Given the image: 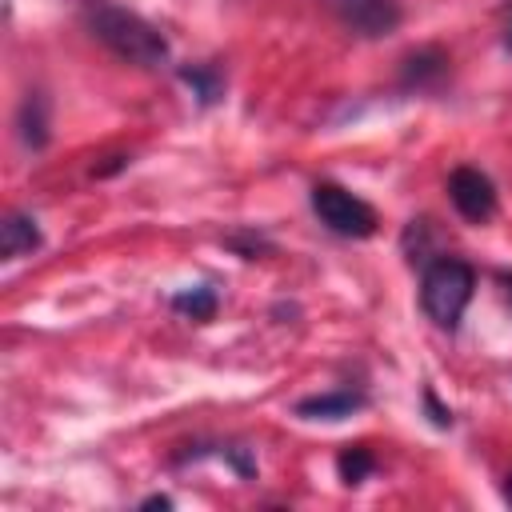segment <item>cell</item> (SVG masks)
I'll list each match as a JSON object with an SVG mask.
<instances>
[{
  "instance_id": "1",
  "label": "cell",
  "mask_w": 512,
  "mask_h": 512,
  "mask_svg": "<svg viewBox=\"0 0 512 512\" xmlns=\"http://www.w3.org/2000/svg\"><path fill=\"white\" fill-rule=\"evenodd\" d=\"M80 20L104 48H112L128 64L156 68V64L168 60V40L160 36V28L148 24L140 12L116 4V0H84L80 4Z\"/></svg>"
},
{
  "instance_id": "2",
  "label": "cell",
  "mask_w": 512,
  "mask_h": 512,
  "mask_svg": "<svg viewBox=\"0 0 512 512\" xmlns=\"http://www.w3.org/2000/svg\"><path fill=\"white\" fill-rule=\"evenodd\" d=\"M472 288H476L472 268L456 256H444V260L428 264V272L420 280V304L440 328H456V320L464 316V308L472 300Z\"/></svg>"
},
{
  "instance_id": "3",
  "label": "cell",
  "mask_w": 512,
  "mask_h": 512,
  "mask_svg": "<svg viewBox=\"0 0 512 512\" xmlns=\"http://www.w3.org/2000/svg\"><path fill=\"white\" fill-rule=\"evenodd\" d=\"M312 208L320 216L324 228H332L336 236H372L376 232V212L368 200H360L356 192L340 188V184H316L312 188Z\"/></svg>"
},
{
  "instance_id": "4",
  "label": "cell",
  "mask_w": 512,
  "mask_h": 512,
  "mask_svg": "<svg viewBox=\"0 0 512 512\" xmlns=\"http://www.w3.org/2000/svg\"><path fill=\"white\" fill-rule=\"evenodd\" d=\"M448 196H452L456 212H460L464 220H472V224H484V220L496 216V188H492V180H488L480 168H472V164H464V168H456V172L448 176Z\"/></svg>"
},
{
  "instance_id": "5",
  "label": "cell",
  "mask_w": 512,
  "mask_h": 512,
  "mask_svg": "<svg viewBox=\"0 0 512 512\" xmlns=\"http://www.w3.org/2000/svg\"><path fill=\"white\" fill-rule=\"evenodd\" d=\"M340 16L360 36H388L400 24L396 0H340Z\"/></svg>"
},
{
  "instance_id": "6",
  "label": "cell",
  "mask_w": 512,
  "mask_h": 512,
  "mask_svg": "<svg viewBox=\"0 0 512 512\" xmlns=\"http://www.w3.org/2000/svg\"><path fill=\"white\" fill-rule=\"evenodd\" d=\"M32 248H40V228H36V220L12 212V216L0 224V252H4V260H20V256H28Z\"/></svg>"
},
{
  "instance_id": "7",
  "label": "cell",
  "mask_w": 512,
  "mask_h": 512,
  "mask_svg": "<svg viewBox=\"0 0 512 512\" xmlns=\"http://www.w3.org/2000/svg\"><path fill=\"white\" fill-rule=\"evenodd\" d=\"M360 404H364V396H356V392H324V396L300 400L296 412L308 420H340V416H352Z\"/></svg>"
},
{
  "instance_id": "8",
  "label": "cell",
  "mask_w": 512,
  "mask_h": 512,
  "mask_svg": "<svg viewBox=\"0 0 512 512\" xmlns=\"http://www.w3.org/2000/svg\"><path fill=\"white\" fill-rule=\"evenodd\" d=\"M172 304H176L180 312H188L192 320H208V316L216 312V296H212V288H192V292H180Z\"/></svg>"
},
{
  "instance_id": "9",
  "label": "cell",
  "mask_w": 512,
  "mask_h": 512,
  "mask_svg": "<svg viewBox=\"0 0 512 512\" xmlns=\"http://www.w3.org/2000/svg\"><path fill=\"white\" fill-rule=\"evenodd\" d=\"M20 128H24V140L32 144V148H40L44 144V104L32 96V100H24V112H20Z\"/></svg>"
},
{
  "instance_id": "10",
  "label": "cell",
  "mask_w": 512,
  "mask_h": 512,
  "mask_svg": "<svg viewBox=\"0 0 512 512\" xmlns=\"http://www.w3.org/2000/svg\"><path fill=\"white\" fill-rule=\"evenodd\" d=\"M368 472H372V452H368V448H352V452L340 456V476H344L348 484H360Z\"/></svg>"
},
{
  "instance_id": "11",
  "label": "cell",
  "mask_w": 512,
  "mask_h": 512,
  "mask_svg": "<svg viewBox=\"0 0 512 512\" xmlns=\"http://www.w3.org/2000/svg\"><path fill=\"white\" fill-rule=\"evenodd\" d=\"M440 64H444V60H440V52H420V56H412V60H408V68H404V72H408V80H416V84H420L424 76L440 72Z\"/></svg>"
},
{
  "instance_id": "12",
  "label": "cell",
  "mask_w": 512,
  "mask_h": 512,
  "mask_svg": "<svg viewBox=\"0 0 512 512\" xmlns=\"http://www.w3.org/2000/svg\"><path fill=\"white\" fill-rule=\"evenodd\" d=\"M184 80H188V84H196L204 100H212V96H216V80H212L208 72H184Z\"/></svg>"
},
{
  "instance_id": "13",
  "label": "cell",
  "mask_w": 512,
  "mask_h": 512,
  "mask_svg": "<svg viewBox=\"0 0 512 512\" xmlns=\"http://www.w3.org/2000/svg\"><path fill=\"white\" fill-rule=\"evenodd\" d=\"M508 500H512V476H508Z\"/></svg>"
},
{
  "instance_id": "14",
  "label": "cell",
  "mask_w": 512,
  "mask_h": 512,
  "mask_svg": "<svg viewBox=\"0 0 512 512\" xmlns=\"http://www.w3.org/2000/svg\"><path fill=\"white\" fill-rule=\"evenodd\" d=\"M504 284H508V292H512V276H504Z\"/></svg>"
},
{
  "instance_id": "15",
  "label": "cell",
  "mask_w": 512,
  "mask_h": 512,
  "mask_svg": "<svg viewBox=\"0 0 512 512\" xmlns=\"http://www.w3.org/2000/svg\"><path fill=\"white\" fill-rule=\"evenodd\" d=\"M508 48H512V28H508Z\"/></svg>"
}]
</instances>
